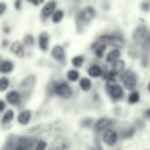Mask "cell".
I'll use <instances>...</instances> for the list:
<instances>
[{
	"label": "cell",
	"instance_id": "1",
	"mask_svg": "<svg viewBox=\"0 0 150 150\" xmlns=\"http://www.w3.org/2000/svg\"><path fill=\"white\" fill-rule=\"evenodd\" d=\"M55 93L61 97H69L71 95V88L66 82H60L55 86Z\"/></svg>",
	"mask_w": 150,
	"mask_h": 150
},
{
	"label": "cell",
	"instance_id": "2",
	"mask_svg": "<svg viewBox=\"0 0 150 150\" xmlns=\"http://www.w3.org/2000/svg\"><path fill=\"white\" fill-rule=\"evenodd\" d=\"M95 16V9L93 7H86L84 9H82V12L79 15V19L81 22L83 23H88L90 22Z\"/></svg>",
	"mask_w": 150,
	"mask_h": 150
},
{
	"label": "cell",
	"instance_id": "3",
	"mask_svg": "<svg viewBox=\"0 0 150 150\" xmlns=\"http://www.w3.org/2000/svg\"><path fill=\"white\" fill-rule=\"evenodd\" d=\"M30 148H34V144H33V141L27 138V137H20V138H16V143H15V148L16 150H25V149H30Z\"/></svg>",
	"mask_w": 150,
	"mask_h": 150
},
{
	"label": "cell",
	"instance_id": "4",
	"mask_svg": "<svg viewBox=\"0 0 150 150\" xmlns=\"http://www.w3.org/2000/svg\"><path fill=\"white\" fill-rule=\"evenodd\" d=\"M101 42L104 45H112L115 47H121L123 45V40L118 36H112V35H104L101 38Z\"/></svg>",
	"mask_w": 150,
	"mask_h": 150
},
{
	"label": "cell",
	"instance_id": "5",
	"mask_svg": "<svg viewBox=\"0 0 150 150\" xmlns=\"http://www.w3.org/2000/svg\"><path fill=\"white\" fill-rule=\"evenodd\" d=\"M122 81L124 83V87L127 89H134L135 86H136V77L130 71H127L125 74L122 75Z\"/></svg>",
	"mask_w": 150,
	"mask_h": 150
},
{
	"label": "cell",
	"instance_id": "6",
	"mask_svg": "<svg viewBox=\"0 0 150 150\" xmlns=\"http://www.w3.org/2000/svg\"><path fill=\"white\" fill-rule=\"evenodd\" d=\"M103 141L108 145H114L117 141V132L114 129H107L103 134Z\"/></svg>",
	"mask_w": 150,
	"mask_h": 150
},
{
	"label": "cell",
	"instance_id": "7",
	"mask_svg": "<svg viewBox=\"0 0 150 150\" xmlns=\"http://www.w3.org/2000/svg\"><path fill=\"white\" fill-rule=\"evenodd\" d=\"M146 36V27L145 26H138L132 34V39L136 43H139L141 41H143Z\"/></svg>",
	"mask_w": 150,
	"mask_h": 150
},
{
	"label": "cell",
	"instance_id": "8",
	"mask_svg": "<svg viewBox=\"0 0 150 150\" xmlns=\"http://www.w3.org/2000/svg\"><path fill=\"white\" fill-rule=\"evenodd\" d=\"M111 124H112V121H111L110 118L103 117V118H100V120L95 123V129H96L97 131H104V130L109 129Z\"/></svg>",
	"mask_w": 150,
	"mask_h": 150
},
{
	"label": "cell",
	"instance_id": "9",
	"mask_svg": "<svg viewBox=\"0 0 150 150\" xmlns=\"http://www.w3.org/2000/svg\"><path fill=\"white\" fill-rule=\"evenodd\" d=\"M108 91H109L110 96L115 100H118L123 96V90L118 84H109L108 86Z\"/></svg>",
	"mask_w": 150,
	"mask_h": 150
},
{
	"label": "cell",
	"instance_id": "10",
	"mask_svg": "<svg viewBox=\"0 0 150 150\" xmlns=\"http://www.w3.org/2000/svg\"><path fill=\"white\" fill-rule=\"evenodd\" d=\"M11 52L13 54H15L18 57H22L25 55V48H23V45L20 42V41H14L12 45H11Z\"/></svg>",
	"mask_w": 150,
	"mask_h": 150
},
{
	"label": "cell",
	"instance_id": "11",
	"mask_svg": "<svg viewBox=\"0 0 150 150\" xmlns=\"http://www.w3.org/2000/svg\"><path fill=\"white\" fill-rule=\"evenodd\" d=\"M55 8H56V2H55V1H49V2H47V4L43 6V8H42V16H43V18H48L49 15H52V14L54 13Z\"/></svg>",
	"mask_w": 150,
	"mask_h": 150
},
{
	"label": "cell",
	"instance_id": "12",
	"mask_svg": "<svg viewBox=\"0 0 150 150\" xmlns=\"http://www.w3.org/2000/svg\"><path fill=\"white\" fill-rule=\"evenodd\" d=\"M35 83V77L33 75H29L27 77H25L21 82H20V88L22 90H28L33 87V84Z\"/></svg>",
	"mask_w": 150,
	"mask_h": 150
},
{
	"label": "cell",
	"instance_id": "13",
	"mask_svg": "<svg viewBox=\"0 0 150 150\" xmlns=\"http://www.w3.org/2000/svg\"><path fill=\"white\" fill-rule=\"evenodd\" d=\"M52 55H53V57H54L55 60H57V61H63V60H64V49H63V47H61V46H55V47L53 48V50H52Z\"/></svg>",
	"mask_w": 150,
	"mask_h": 150
},
{
	"label": "cell",
	"instance_id": "14",
	"mask_svg": "<svg viewBox=\"0 0 150 150\" xmlns=\"http://www.w3.org/2000/svg\"><path fill=\"white\" fill-rule=\"evenodd\" d=\"M6 98H7V101H8L11 104H18V103L20 102V94H19L18 91L12 90V91H9V93L7 94Z\"/></svg>",
	"mask_w": 150,
	"mask_h": 150
},
{
	"label": "cell",
	"instance_id": "15",
	"mask_svg": "<svg viewBox=\"0 0 150 150\" xmlns=\"http://www.w3.org/2000/svg\"><path fill=\"white\" fill-rule=\"evenodd\" d=\"M30 116L32 115H30V111L29 110H23V111H21L19 114L18 121H19L20 124H27L29 122V120H30Z\"/></svg>",
	"mask_w": 150,
	"mask_h": 150
},
{
	"label": "cell",
	"instance_id": "16",
	"mask_svg": "<svg viewBox=\"0 0 150 150\" xmlns=\"http://www.w3.org/2000/svg\"><path fill=\"white\" fill-rule=\"evenodd\" d=\"M69 145L67 143V139L64 138H55V141L52 144L53 149H67Z\"/></svg>",
	"mask_w": 150,
	"mask_h": 150
},
{
	"label": "cell",
	"instance_id": "17",
	"mask_svg": "<svg viewBox=\"0 0 150 150\" xmlns=\"http://www.w3.org/2000/svg\"><path fill=\"white\" fill-rule=\"evenodd\" d=\"M13 67H14V66H13V63H12L11 61H8V60L0 62V71H1L2 74L11 73V71L13 70Z\"/></svg>",
	"mask_w": 150,
	"mask_h": 150
},
{
	"label": "cell",
	"instance_id": "18",
	"mask_svg": "<svg viewBox=\"0 0 150 150\" xmlns=\"http://www.w3.org/2000/svg\"><path fill=\"white\" fill-rule=\"evenodd\" d=\"M39 45L42 50H47L48 48V34L47 33H41L39 36Z\"/></svg>",
	"mask_w": 150,
	"mask_h": 150
},
{
	"label": "cell",
	"instance_id": "19",
	"mask_svg": "<svg viewBox=\"0 0 150 150\" xmlns=\"http://www.w3.org/2000/svg\"><path fill=\"white\" fill-rule=\"evenodd\" d=\"M88 74L91 76V77H98L102 75V69L98 67V66H91L89 69H88Z\"/></svg>",
	"mask_w": 150,
	"mask_h": 150
},
{
	"label": "cell",
	"instance_id": "20",
	"mask_svg": "<svg viewBox=\"0 0 150 150\" xmlns=\"http://www.w3.org/2000/svg\"><path fill=\"white\" fill-rule=\"evenodd\" d=\"M120 56H121L120 50H118V49H112V50L108 54V56H107V61L112 63L114 61H116L117 59H120Z\"/></svg>",
	"mask_w": 150,
	"mask_h": 150
},
{
	"label": "cell",
	"instance_id": "21",
	"mask_svg": "<svg viewBox=\"0 0 150 150\" xmlns=\"http://www.w3.org/2000/svg\"><path fill=\"white\" fill-rule=\"evenodd\" d=\"M123 68H124V62H123L122 60L117 59L116 61L112 62V70H114V71H116V73H121V71L123 70Z\"/></svg>",
	"mask_w": 150,
	"mask_h": 150
},
{
	"label": "cell",
	"instance_id": "22",
	"mask_svg": "<svg viewBox=\"0 0 150 150\" xmlns=\"http://www.w3.org/2000/svg\"><path fill=\"white\" fill-rule=\"evenodd\" d=\"M80 87H81L82 90L88 91V90L91 88V82H90V80L87 79V77H83V79L80 81Z\"/></svg>",
	"mask_w": 150,
	"mask_h": 150
},
{
	"label": "cell",
	"instance_id": "23",
	"mask_svg": "<svg viewBox=\"0 0 150 150\" xmlns=\"http://www.w3.org/2000/svg\"><path fill=\"white\" fill-rule=\"evenodd\" d=\"M53 15V22H60L63 18V12L62 11H54Z\"/></svg>",
	"mask_w": 150,
	"mask_h": 150
},
{
	"label": "cell",
	"instance_id": "24",
	"mask_svg": "<svg viewBox=\"0 0 150 150\" xmlns=\"http://www.w3.org/2000/svg\"><path fill=\"white\" fill-rule=\"evenodd\" d=\"M79 71L77 70H75V69H71V70H69L68 73H67V76H68V79L70 80V81H76L77 79H79Z\"/></svg>",
	"mask_w": 150,
	"mask_h": 150
},
{
	"label": "cell",
	"instance_id": "25",
	"mask_svg": "<svg viewBox=\"0 0 150 150\" xmlns=\"http://www.w3.org/2000/svg\"><path fill=\"white\" fill-rule=\"evenodd\" d=\"M8 86H9V81H8V79L7 77H1L0 79V91H4V90H6L7 88H8Z\"/></svg>",
	"mask_w": 150,
	"mask_h": 150
},
{
	"label": "cell",
	"instance_id": "26",
	"mask_svg": "<svg viewBox=\"0 0 150 150\" xmlns=\"http://www.w3.org/2000/svg\"><path fill=\"white\" fill-rule=\"evenodd\" d=\"M129 103H137L138 100H139V94L137 91H132L130 95H129Z\"/></svg>",
	"mask_w": 150,
	"mask_h": 150
},
{
	"label": "cell",
	"instance_id": "27",
	"mask_svg": "<svg viewBox=\"0 0 150 150\" xmlns=\"http://www.w3.org/2000/svg\"><path fill=\"white\" fill-rule=\"evenodd\" d=\"M13 116H14L13 111H12V110H7V111L5 112V115H4V117H2V121H4V123H9V122L12 121Z\"/></svg>",
	"mask_w": 150,
	"mask_h": 150
},
{
	"label": "cell",
	"instance_id": "28",
	"mask_svg": "<svg viewBox=\"0 0 150 150\" xmlns=\"http://www.w3.org/2000/svg\"><path fill=\"white\" fill-rule=\"evenodd\" d=\"M104 49H105V45H104V43H101V45H98V46H96V47H95V53L97 54V56H98V57H101V56H102V54H103Z\"/></svg>",
	"mask_w": 150,
	"mask_h": 150
},
{
	"label": "cell",
	"instance_id": "29",
	"mask_svg": "<svg viewBox=\"0 0 150 150\" xmlns=\"http://www.w3.org/2000/svg\"><path fill=\"white\" fill-rule=\"evenodd\" d=\"M71 62H73V64L75 66V67H81L82 66V63H83V57L82 56H75L73 60H71Z\"/></svg>",
	"mask_w": 150,
	"mask_h": 150
},
{
	"label": "cell",
	"instance_id": "30",
	"mask_svg": "<svg viewBox=\"0 0 150 150\" xmlns=\"http://www.w3.org/2000/svg\"><path fill=\"white\" fill-rule=\"evenodd\" d=\"M25 43H26L27 46H32V45L34 43L33 36H32V35H26V36H25Z\"/></svg>",
	"mask_w": 150,
	"mask_h": 150
},
{
	"label": "cell",
	"instance_id": "31",
	"mask_svg": "<svg viewBox=\"0 0 150 150\" xmlns=\"http://www.w3.org/2000/svg\"><path fill=\"white\" fill-rule=\"evenodd\" d=\"M46 146H47V144H46L45 142H42V141H39V142L34 145L35 149H43V148H46Z\"/></svg>",
	"mask_w": 150,
	"mask_h": 150
},
{
	"label": "cell",
	"instance_id": "32",
	"mask_svg": "<svg viewBox=\"0 0 150 150\" xmlns=\"http://www.w3.org/2000/svg\"><path fill=\"white\" fill-rule=\"evenodd\" d=\"M6 8H7V6H6V4H4V2H0V15H2V14L5 13V11H6Z\"/></svg>",
	"mask_w": 150,
	"mask_h": 150
},
{
	"label": "cell",
	"instance_id": "33",
	"mask_svg": "<svg viewBox=\"0 0 150 150\" xmlns=\"http://www.w3.org/2000/svg\"><path fill=\"white\" fill-rule=\"evenodd\" d=\"M4 109H5V102L0 100V111H2Z\"/></svg>",
	"mask_w": 150,
	"mask_h": 150
},
{
	"label": "cell",
	"instance_id": "34",
	"mask_svg": "<svg viewBox=\"0 0 150 150\" xmlns=\"http://www.w3.org/2000/svg\"><path fill=\"white\" fill-rule=\"evenodd\" d=\"M148 90H149V93H150V82H149V84H148Z\"/></svg>",
	"mask_w": 150,
	"mask_h": 150
},
{
	"label": "cell",
	"instance_id": "35",
	"mask_svg": "<svg viewBox=\"0 0 150 150\" xmlns=\"http://www.w3.org/2000/svg\"><path fill=\"white\" fill-rule=\"evenodd\" d=\"M148 43H150V35L148 36Z\"/></svg>",
	"mask_w": 150,
	"mask_h": 150
},
{
	"label": "cell",
	"instance_id": "36",
	"mask_svg": "<svg viewBox=\"0 0 150 150\" xmlns=\"http://www.w3.org/2000/svg\"><path fill=\"white\" fill-rule=\"evenodd\" d=\"M149 116H150V110H149Z\"/></svg>",
	"mask_w": 150,
	"mask_h": 150
}]
</instances>
